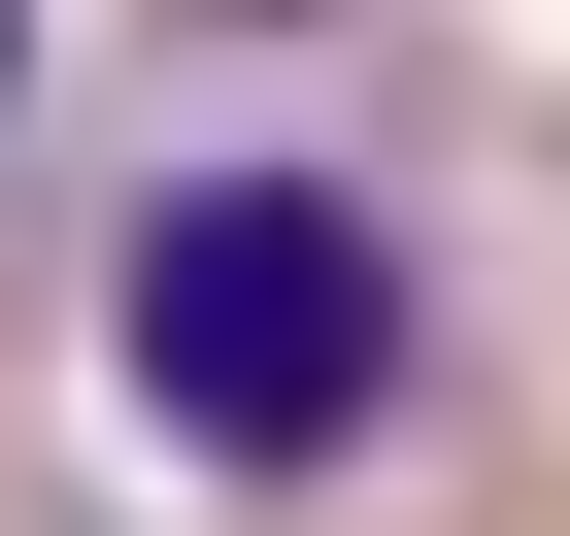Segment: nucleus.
I'll list each match as a JSON object with an SVG mask.
<instances>
[{
  "label": "nucleus",
  "instance_id": "f257e3e1",
  "mask_svg": "<svg viewBox=\"0 0 570 536\" xmlns=\"http://www.w3.org/2000/svg\"><path fill=\"white\" fill-rule=\"evenodd\" d=\"M101 403H135V469H202V503L403 469V436H436V235H403L336 135L135 168V201H101Z\"/></svg>",
  "mask_w": 570,
  "mask_h": 536
},
{
  "label": "nucleus",
  "instance_id": "f03ea898",
  "mask_svg": "<svg viewBox=\"0 0 570 536\" xmlns=\"http://www.w3.org/2000/svg\"><path fill=\"white\" fill-rule=\"evenodd\" d=\"M0 135H35V0H0Z\"/></svg>",
  "mask_w": 570,
  "mask_h": 536
}]
</instances>
